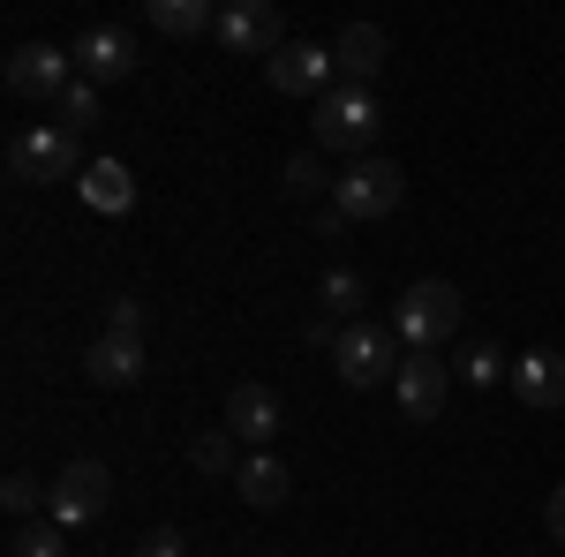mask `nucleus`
<instances>
[{
  "label": "nucleus",
  "instance_id": "obj_14",
  "mask_svg": "<svg viewBox=\"0 0 565 557\" xmlns=\"http://www.w3.org/2000/svg\"><path fill=\"white\" fill-rule=\"evenodd\" d=\"M385 31L377 23H348L340 39H332V61H340V84H354V90H370V76L385 68Z\"/></svg>",
  "mask_w": 565,
  "mask_h": 557
},
{
  "label": "nucleus",
  "instance_id": "obj_27",
  "mask_svg": "<svg viewBox=\"0 0 565 557\" xmlns=\"http://www.w3.org/2000/svg\"><path fill=\"white\" fill-rule=\"evenodd\" d=\"M136 557H189V543H181L174 527H151V535L136 543Z\"/></svg>",
  "mask_w": 565,
  "mask_h": 557
},
{
  "label": "nucleus",
  "instance_id": "obj_2",
  "mask_svg": "<svg viewBox=\"0 0 565 557\" xmlns=\"http://www.w3.org/2000/svg\"><path fill=\"white\" fill-rule=\"evenodd\" d=\"M385 129V106H377V90H324L317 98V114H309V136H317V151H348V159H370V143Z\"/></svg>",
  "mask_w": 565,
  "mask_h": 557
},
{
  "label": "nucleus",
  "instance_id": "obj_23",
  "mask_svg": "<svg viewBox=\"0 0 565 557\" xmlns=\"http://www.w3.org/2000/svg\"><path fill=\"white\" fill-rule=\"evenodd\" d=\"M53 121H61L68 136H84L90 121H98V84H84V76H76V84L61 90V106H53Z\"/></svg>",
  "mask_w": 565,
  "mask_h": 557
},
{
  "label": "nucleus",
  "instance_id": "obj_28",
  "mask_svg": "<svg viewBox=\"0 0 565 557\" xmlns=\"http://www.w3.org/2000/svg\"><path fill=\"white\" fill-rule=\"evenodd\" d=\"M543 527H551V535H558V543H565V482H558V490H551V505H543Z\"/></svg>",
  "mask_w": 565,
  "mask_h": 557
},
{
  "label": "nucleus",
  "instance_id": "obj_1",
  "mask_svg": "<svg viewBox=\"0 0 565 557\" xmlns=\"http://www.w3.org/2000/svg\"><path fill=\"white\" fill-rule=\"evenodd\" d=\"M460 317H468V301H460L452 279H415L399 294V309H392V332H399L407 354H437V346L460 332Z\"/></svg>",
  "mask_w": 565,
  "mask_h": 557
},
{
  "label": "nucleus",
  "instance_id": "obj_4",
  "mask_svg": "<svg viewBox=\"0 0 565 557\" xmlns=\"http://www.w3.org/2000/svg\"><path fill=\"white\" fill-rule=\"evenodd\" d=\"M332 362H340V385H348V392H377V385H392V377H399L407 346H399V332H392V324L354 317L348 332H340V346H332Z\"/></svg>",
  "mask_w": 565,
  "mask_h": 557
},
{
  "label": "nucleus",
  "instance_id": "obj_18",
  "mask_svg": "<svg viewBox=\"0 0 565 557\" xmlns=\"http://www.w3.org/2000/svg\"><path fill=\"white\" fill-rule=\"evenodd\" d=\"M143 23H151L159 39H196V31H212V23H218V8H212V0H151Z\"/></svg>",
  "mask_w": 565,
  "mask_h": 557
},
{
  "label": "nucleus",
  "instance_id": "obj_21",
  "mask_svg": "<svg viewBox=\"0 0 565 557\" xmlns=\"http://www.w3.org/2000/svg\"><path fill=\"white\" fill-rule=\"evenodd\" d=\"M317 309L340 317V324H354V309H362V271H324V279H317Z\"/></svg>",
  "mask_w": 565,
  "mask_h": 557
},
{
  "label": "nucleus",
  "instance_id": "obj_15",
  "mask_svg": "<svg viewBox=\"0 0 565 557\" xmlns=\"http://www.w3.org/2000/svg\"><path fill=\"white\" fill-rule=\"evenodd\" d=\"M234 490H242L257 513H279V505L295 497V474H287V460H279V452H249V460H242V474H234Z\"/></svg>",
  "mask_w": 565,
  "mask_h": 557
},
{
  "label": "nucleus",
  "instance_id": "obj_11",
  "mask_svg": "<svg viewBox=\"0 0 565 557\" xmlns=\"http://www.w3.org/2000/svg\"><path fill=\"white\" fill-rule=\"evenodd\" d=\"M68 53H76V76H84V84H98V90L121 84V76L136 68V39H129V31H114V23H90Z\"/></svg>",
  "mask_w": 565,
  "mask_h": 557
},
{
  "label": "nucleus",
  "instance_id": "obj_5",
  "mask_svg": "<svg viewBox=\"0 0 565 557\" xmlns=\"http://www.w3.org/2000/svg\"><path fill=\"white\" fill-rule=\"evenodd\" d=\"M407 204V173L392 167V159H348V173L332 181V212L340 218H392Z\"/></svg>",
  "mask_w": 565,
  "mask_h": 557
},
{
  "label": "nucleus",
  "instance_id": "obj_7",
  "mask_svg": "<svg viewBox=\"0 0 565 557\" xmlns=\"http://www.w3.org/2000/svg\"><path fill=\"white\" fill-rule=\"evenodd\" d=\"M114 505V474L106 460H68V468L53 474V527H90V519Z\"/></svg>",
  "mask_w": 565,
  "mask_h": 557
},
{
  "label": "nucleus",
  "instance_id": "obj_10",
  "mask_svg": "<svg viewBox=\"0 0 565 557\" xmlns=\"http://www.w3.org/2000/svg\"><path fill=\"white\" fill-rule=\"evenodd\" d=\"M392 399H399V415H407V422H437V415H445V399H452V369H445L437 354H407V362H399V377H392Z\"/></svg>",
  "mask_w": 565,
  "mask_h": 557
},
{
  "label": "nucleus",
  "instance_id": "obj_22",
  "mask_svg": "<svg viewBox=\"0 0 565 557\" xmlns=\"http://www.w3.org/2000/svg\"><path fill=\"white\" fill-rule=\"evenodd\" d=\"M8 557H68V535H61L53 519H23V527L8 535Z\"/></svg>",
  "mask_w": 565,
  "mask_h": 557
},
{
  "label": "nucleus",
  "instance_id": "obj_17",
  "mask_svg": "<svg viewBox=\"0 0 565 557\" xmlns=\"http://www.w3.org/2000/svg\"><path fill=\"white\" fill-rule=\"evenodd\" d=\"M76 189H84V204H90V212H106V218L136 212V173L121 167V159H90Z\"/></svg>",
  "mask_w": 565,
  "mask_h": 557
},
{
  "label": "nucleus",
  "instance_id": "obj_6",
  "mask_svg": "<svg viewBox=\"0 0 565 557\" xmlns=\"http://www.w3.org/2000/svg\"><path fill=\"white\" fill-rule=\"evenodd\" d=\"M264 84L279 98H324V90H340V61H332V45H317V39H287L264 61Z\"/></svg>",
  "mask_w": 565,
  "mask_h": 557
},
{
  "label": "nucleus",
  "instance_id": "obj_24",
  "mask_svg": "<svg viewBox=\"0 0 565 557\" xmlns=\"http://www.w3.org/2000/svg\"><path fill=\"white\" fill-rule=\"evenodd\" d=\"M460 369H468V385H498V377H513V354H505L498 340H476Z\"/></svg>",
  "mask_w": 565,
  "mask_h": 557
},
{
  "label": "nucleus",
  "instance_id": "obj_12",
  "mask_svg": "<svg viewBox=\"0 0 565 557\" xmlns=\"http://www.w3.org/2000/svg\"><path fill=\"white\" fill-rule=\"evenodd\" d=\"M279 422H287V415H279L271 385H234V392H226V422H218V429H234V437H242L249 452H271Z\"/></svg>",
  "mask_w": 565,
  "mask_h": 557
},
{
  "label": "nucleus",
  "instance_id": "obj_20",
  "mask_svg": "<svg viewBox=\"0 0 565 557\" xmlns=\"http://www.w3.org/2000/svg\"><path fill=\"white\" fill-rule=\"evenodd\" d=\"M0 505H8L15 527H23V519L53 513V482H39V474H8V482H0Z\"/></svg>",
  "mask_w": 565,
  "mask_h": 557
},
{
  "label": "nucleus",
  "instance_id": "obj_26",
  "mask_svg": "<svg viewBox=\"0 0 565 557\" xmlns=\"http://www.w3.org/2000/svg\"><path fill=\"white\" fill-rule=\"evenodd\" d=\"M106 332H114V340H143V301L136 294L106 301Z\"/></svg>",
  "mask_w": 565,
  "mask_h": 557
},
{
  "label": "nucleus",
  "instance_id": "obj_8",
  "mask_svg": "<svg viewBox=\"0 0 565 557\" xmlns=\"http://www.w3.org/2000/svg\"><path fill=\"white\" fill-rule=\"evenodd\" d=\"M76 84V53H61V45H15L8 53V90L15 98H31V106H61V90Z\"/></svg>",
  "mask_w": 565,
  "mask_h": 557
},
{
  "label": "nucleus",
  "instance_id": "obj_25",
  "mask_svg": "<svg viewBox=\"0 0 565 557\" xmlns=\"http://www.w3.org/2000/svg\"><path fill=\"white\" fill-rule=\"evenodd\" d=\"M279 189H287L295 204H302V196H317V189H324V167H317V151H295V159L279 167Z\"/></svg>",
  "mask_w": 565,
  "mask_h": 557
},
{
  "label": "nucleus",
  "instance_id": "obj_13",
  "mask_svg": "<svg viewBox=\"0 0 565 557\" xmlns=\"http://www.w3.org/2000/svg\"><path fill=\"white\" fill-rule=\"evenodd\" d=\"M505 385L521 392L527 407H565V354L558 346H527V354H513V377Z\"/></svg>",
  "mask_w": 565,
  "mask_h": 557
},
{
  "label": "nucleus",
  "instance_id": "obj_19",
  "mask_svg": "<svg viewBox=\"0 0 565 557\" xmlns=\"http://www.w3.org/2000/svg\"><path fill=\"white\" fill-rule=\"evenodd\" d=\"M189 460H196V474H226V482H234L249 452H242V437H234V429H204V437L189 444Z\"/></svg>",
  "mask_w": 565,
  "mask_h": 557
},
{
  "label": "nucleus",
  "instance_id": "obj_16",
  "mask_svg": "<svg viewBox=\"0 0 565 557\" xmlns=\"http://www.w3.org/2000/svg\"><path fill=\"white\" fill-rule=\"evenodd\" d=\"M84 369H90V385H106V392H121L143 377V340H114V332H98L84 354Z\"/></svg>",
  "mask_w": 565,
  "mask_h": 557
},
{
  "label": "nucleus",
  "instance_id": "obj_9",
  "mask_svg": "<svg viewBox=\"0 0 565 557\" xmlns=\"http://www.w3.org/2000/svg\"><path fill=\"white\" fill-rule=\"evenodd\" d=\"M212 39L226 45V53H279L287 45V23H279V8L271 0H226L218 8V23H212Z\"/></svg>",
  "mask_w": 565,
  "mask_h": 557
},
{
  "label": "nucleus",
  "instance_id": "obj_3",
  "mask_svg": "<svg viewBox=\"0 0 565 557\" xmlns=\"http://www.w3.org/2000/svg\"><path fill=\"white\" fill-rule=\"evenodd\" d=\"M84 143L61 129V121H31V129L8 136V181H31V189H45V181H84Z\"/></svg>",
  "mask_w": 565,
  "mask_h": 557
}]
</instances>
